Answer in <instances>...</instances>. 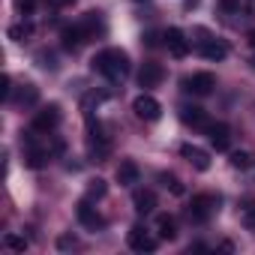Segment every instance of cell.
Listing matches in <instances>:
<instances>
[{
	"label": "cell",
	"mask_w": 255,
	"mask_h": 255,
	"mask_svg": "<svg viewBox=\"0 0 255 255\" xmlns=\"http://www.w3.org/2000/svg\"><path fill=\"white\" fill-rule=\"evenodd\" d=\"M249 63H252V66H255V57H252V60H249Z\"/></svg>",
	"instance_id": "836d02e7"
},
{
	"label": "cell",
	"mask_w": 255,
	"mask_h": 255,
	"mask_svg": "<svg viewBox=\"0 0 255 255\" xmlns=\"http://www.w3.org/2000/svg\"><path fill=\"white\" fill-rule=\"evenodd\" d=\"M57 123H60V105L51 102V105H45L42 111H36L30 129H33V132H51V129H57Z\"/></svg>",
	"instance_id": "5b68a950"
},
{
	"label": "cell",
	"mask_w": 255,
	"mask_h": 255,
	"mask_svg": "<svg viewBox=\"0 0 255 255\" xmlns=\"http://www.w3.org/2000/svg\"><path fill=\"white\" fill-rule=\"evenodd\" d=\"M159 183H162L165 189H171L174 195H183V183H180L174 174H159Z\"/></svg>",
	"instance_id": "d4e9b609"
},
{
	"label": "cell",
	"mask_w": 255,
	"mask_h": 255,
	"mask_svg": "<svg viewBox=\"0 0 255 255\" xmlns=\"http://www.w3.org/2000/svg\"><path fill=\"white\" fill-rule=\"evenodd\" d=\"M36 60H39V66H42V69H51V72L57 69V57H54L51 51H39V54H36Z\"/></svg>",
	"instance_id": "484cf974"
},
{
	"label": "cell",
	"mask_w": 255,
	"mask_h": 255,
	"mask_svg": "<svg viewBox=\"0 0 255 255\" xmlns=\"http://www.w3.org/2000/svg\"><path fill=\"white\" fill-rule=\"evenodd\" d=\"M180 156L189 159L198 171H207V168H210V156H207V150H201V147H195V144H180Z\"/></svg>",
	"instance_id": "5bb4252c"
},
{
	"label": "cell",
	"mask_w": 255,
	"mask_h": 255,
	"mask_svg": "<svg viewBox=\"0 0 255 255\" xmlns=\"http://www.w3.org/2000/svg\"><path fill=\"white\" fill-rule=\"evenodd\" d=\"M132 207H135V213L147 216V213L156 210V195H153L150 189H135V195H132Z\"/></svg>",
	"instance_id": "e0dca14e"
},
{
	"label": "cell",
	"mask_w": 255,
	"mask_h": 255,
	"mask_svg": "<svg viewBox=\"0 0 255 255\" xmlns=\"http://www.w3.org/2000/svg\"><path fill=\"white\" fill-rule=\"evenodd\" d=\"M162 39H165V48H168L174 57H186V54H189V39H186V33H183L180 27H168V30L162 33Z\"/></svg>",
	"instance_id": "ba28073f"
},
{
	"label": "cell",
	"mask_w": 255,
	"mask_h": 255,
	"mask_svg": "<svg viewBox=\"0 0 255 255\" xmlns=\"http://www.w3.org/2000/svg\"><path fill=\"white\" fill-rule=\"evenodd\" d=\"M15 9H18L21 15H30V12L36 9V0H15Z\"/></svg>",
	"instance_id": "f1b7e54d"
},
{
	"label": "cell",
	"mask_w": 255,
	"mask_h": 255,
	"mask_svg": "<svg viewBox=\"0 0 255 255\" xmlns=\"http://www.w3.org/2000/svg\"><path fill=\"white\" fill-rule=\"evenodd\" d=\"M126 240H129V249H135V252H153L156 249V237L147 228H141V225H132Z\"/></svg>",
	"instance_id": "52a82bcc"
},
{
	"label": "cell",
	"mask_w": 255,
	"mask_h": 255,
	"mask_svg": "<svg viewBox=\"0 0 255 255\" xmlns=\"http://www.w3.org/2000/svg\"><path fill=\"white\" fill-rule=\"evenodd\" d=\"M36 99H39V90L33 84H21L18 90H12V99L9 102H15L21 108H30V105H36Z\"/></svg>",
	"instance_id": "ac0fdd59"
},
{
	"label": "cell",
	"mask_w": 255,
	"mask_h": 255,
	"mask_svg": "<svg viewBox=\"0 0 255 255\" xmlns=\"http://www.w3.org/2000/svg\"><path fill=\"white\" fill-rule=\"evenodd\" d=\"M216 207H219V198L216 195H210V192H201V195H195L192 201H189V207H186V216L192 219V222H207L213 213H216Z\"/></svg>",
	"instance_id": "3957f363"
},
{
	"label": "cell",
	"mask_w": 255,
	"mask_h": 255,
	"mask_svg": "<svg viewBox=\"0 0 255 255\" xmlns=\"http://www.w3.org/2000/svg\"><path fill=\"white\" fill-rule=\"evenodd\" d=\"M219 12H225V15H234L237 9H240V0H219Z\"/></svg>",
	"instance_id": "4316f807"
},
{
	"label": "cell",
	"mask_w": 255,
	"mask_h": 255,
	"mask_svg": "<svg viewBox=\"0 0 255 255\" xmlns=\"http://www.w3.org/2000/svg\"><path fill=\"white\" fill-rule=\"evenodd\" d=\"M105 192H108V183H105L102 177H93V180L87 183V195H84V198L99 201V198H105Z\"/></svg>",
	"instance_id": "7402d4cb"
},
{
	"label": "cell",
	"mask_w": 255,
	"mask_h": 255,
	"mask_svg": "<svg viewBox=\"0 0 255 255\" xmlns=\"http://www.w3.org/2000/svg\"><path fill=\"white\" fill-rule=\"evenodd\" d=\"M3 243H6V249H15V252H24L27 249V240L21 234H12V231L3 234Z\"/></svg>",
	"instance_id": "cb8c5ba5"
},
{
	"label": "cell",
	"mask_w": 255,
	"mask_h": 255,
	"mask_svg": "<svg viewBox=\"0 0 255 255\" xmlns=\"http://www.w3.org/2000/svg\"><path fill=\"white\" fill-rule=\"evenodd\" d=\"M201 57H204V60H225V57H228L225 39H213V36L201 39Z\"/></svg>",
	"instance_id": "4fadbf2b"
},
{
	"label": "cell",
	"mask_w": 255,
	"mask_h": 255,
	"mask_svg": "<svg viewBox=\"0 0 255 255\" xmlns=\"http://www.w3.org/2000/svg\"><path fill=\"white\" fill-rule=\"evenodd\" d=\"M54 6H69V3H75V0H51Z\"/></svg>",
	"instance_id": "d6a6232c"
},
{
	"label": "cell",
	"mask_w": 255,
	"mask_h": 255,
	"mask_svg": "<svg viewBox=\"0 0 255 255\" xmlns=\"http://www.w3.org/2000/svg\"><path fill=\"white\" fill-rule=\"evenodd\" d=\"M90 69L105 75L108 81H123L126 75H129V54H126L123 48H105V51H99L90 60Z\"/></svg>",
	"instance_id": "6da1fadb"
},
{
	"label": "cell",
	"mask_w": 255,
	"mask_h": 255,
	"mask_svg": "<svg viewBox=\"0 0 255 255\" xmlns=\"http://www.w3.org/2000/svg\"><path fill=\"white\" fill-rule=\"evenodd\" d=\"M132 111H135V117H141V120H147V123H153V120H159V117H162V105H159L150 93L135 96Z\"/></svg>",
	"instance_id": "8992f818"
},
{
	"label": "cell",
	"mask_w": 255,
	"mask_h": 255,
	"mask_svg": "<svg viewBox=\"0 0 255 255\" xmlns=\"http://www.w3.org/2000/svg\"><path fill=\"white\" fill-rule=\"evenodd\" d=\"M207 138H210L213 150H228L231 147V129H228V123H210L207 126Z\"/></svg>",
	"instance_id": "9c48e42d"
},
{
	"label": "cell",
	"mask_w": 255,
	"mask_h": 255,
	"mask_svg": "<svg viewBox=\"0 0 255 255\" xmlns=\"http://www.w3.org/2000/svg\"><path fill=\"white\" fill-rule=\"evenodd\" d=\"M162 78H165V69H162V63H156V60H147V63L138 69V84H141V87H156Z\"/></svg>",
	"instance_id": "8fae6325"
},
{
	"label": "cell",
	"mask_w": 255,
	"mask_h": 255,
	"mask_svg": "<svg viewBox=\"0 0 255 255\" xmlns=\"http://www.w3.org/2000/svg\"><path fill=\"white\" fill-rule=\"evenodd\" d=\"M180 87H183L186 93H192V96H207V93H213V87H216V75H213V72H195V75H186V78L180 81Z\"/></svg>",
	"instance_id": "277c9868"
},
{
	"label": "cell",
	"mask_w": 255,
	"mask_h": 255,
	"mask_svg": "<svg viewBox=\"0 0 255 255\" xmlns=\"http://www.w3.org/2000/svg\"><path fill=\"white\" fill-rule=\"evenodd\" d=\"M138 3H144V0H138Z\"/></svg>",
	"instance_id": "e575fe53"
},
{
	"label": "cell",
	"mask_w": 255,
	"mask_h": 255,
	"mask_svg": "<svg viewBox=\"0 0 255 255\" xmlns=\"http://www.w3.org/2000/svg\"><path fill=\"white\" fill-rule=\"evenodd\" d=\"M141 42H144L147 48H156V45H159V36H156V33H147V36H144Z\"/></svg>",
	"instance_id": "f546056e"
},
{
	"label": "cell",
	"mask_w": 255,
	"mask_h": 255,
	"mask_svg": "<svg viewBox=\"0 0 255 255\" xmlns=\"http://www.w3.org/2000/svg\"><path fill=\"white\" fill-rule=\"evenodd\" d=\"M12 90H15V87H12V78H9V75H3V81H0V96L9 102V99H12Z\"/></svg>",
	"instance_id": "83f0119b"
},
{
	"label": "cell",
	"mask_w": 255,
	"mask_h": 255,
	"mask_svg": "<svg viewBox=\"0 0 255 255\" xmlns=\"http://www.w3.org/2000/svg\"><path fill=\"white\" fill-rule=\"evenodd\" d=\"M156 231H159L162 240H174V237H177V222H174V216H168V213L156 216Z\"/></svg>",
	"instance_id": "ffe728a7"
},
{
	"label": "cell",
	"mask_w": 255,
	"mask_h": 255,
	"mask_svg": "<svg viewBox=\"0 0 255 255\" xmlns=\"http://www.w3.org/2000/svg\"><path fill=\"white\" fill-rule=\"evenodd\" d=\"M6 33H9V39H15V42H24V39H27V36L33 33V27L21 21V24H12V27H9Z\"/></svg>",
	"instance_id": "603a6c76"
},
{
	"label": "cell",
	"mask_w": 255,
	"mask_h": 255,
	"mask_svg": "<svg viewBox=\"0 0 255 255\" xmlns=\"http://www.w3.org/2000/svg\"><path fill=\"white\" fill-rule=\"evenodd\" d=\"M180 120H183L186 126H192V129H207V126H210L207 111L198 108V105H183V108H180Z\"/></svg>",
	"instance_id": "7c38bea8"
},
{
	"label": "cell",
	"mask_w": 255,
	"mask_h": 255,
	"mask_svg": "<svg viewBox=\"0 0 255 255\" xmlns=\"http://www.w3.org/2000/svg\"><path fill=\"white\" fill-rule=\"evenodd\" d=\"M75 213H78V222H81V225H87V228H102V225H105V219L90 207V198H81Z\"/></svg>",
	"instance_id": "9a60e30c"
},
{
	"label": "cell",
	"mask_w": 255,
	"mask_h": 255,
	"mask_svg": "<svg viewBox=\"0 0 255 255\" xmlns=\"http://www.w3.org/2000/svg\"><path fill=\"white\" fill-rule=\"evenodd\" d=\"M228 162H231V168H237V171H249V168L255 165V153H252V150H234Z\"/></svg>",
	"instance_id": "44dd1931"
},
{
	"label": "cell",
	"mask_w": 255,
	"mask_h": 255,
	"mask_svg": "<svg viewBox=\"0 0 255 255\" xmlns=\"http://www.w3.org/2000/svg\"><path fill=\"white\" fill-rule=\"evenodd\" d=\"M246 42H249V45H252V48H255V27H252V30H249V33H246Z\"/></svg>",
	"instance_id": "1f68e13d"
},
{
	"label": "cell",
	"mask_w": 255,
	"mask_h": 255,
	"mask_svg": "<svg viewBox=\"0 0 255 255\" xmlns=\"http://www.w3.org/2000/svg\"><path fill=\"white\" fill-rule=\"evenodd\" d=\"M87 150H90V156L96 162H105L108 153H111V138L105 135L102 123L93 120V117H87Z\"/></svg>",
	"instance_id": "7a4b0ae2"
},
{
	"label": "cell",
	"mask_w": 255,
	"mask_h": 255,
	"mask_svg": "<svg viewBox=\"0 0 255 255\" xmlns=\"http://www.w3.org/2000/svg\"><path fill=\"white\" fill-rule=\"evenodd\" d=\"M57 246H60V249H69V246H75V240H72V237H60Z\"/></svg>",
	"instance_id": "4dcf8cb0"
},
{
	"label": "cell",
	"mask_w": 255,
	"mask_h": 255,
	"mask_svg": "<svg viewBox=\"0 0 255 255\" xmlns=\"http://www.w3.org/2000/svg\"><path fill=\"white\" fill-rule=\"evenodd\" d=\"M84 42H87V33H84L81 24H69V27L60 30V45H63L66 51H78Z\"/></svg>",
	"instance_id": "30bf717a"
},
{
	"label": "cell",
	"mask_w": 255,
	"mask_h": 255,
	"mask_svg": "<svg viewBox=\"0 0 255 255\" xmlns=\"http://www.w3.org/2000/svg\"><path fill=\"white\" fill-rule=\"evenodd\" d=\"M138 165L132 162V159H123L120 165H117V171H114V177H117V183L120 186H132V183H138Z\"/></svg>",
	"instance_id": "2e32d148"
},
{
	"label": "cell",
	"mask_w": 255,
	"mask_h": 255,
	"mask_svg": "<svg viewBox=\"0 0 255 255\" xmlns=\"http://www.w3.org/2000/svg\"><path fill=\"white\" fill-rule=\"evenodd\" d=\"M78 24L84 27L87 39H96V33H102V30H105V24H102V15H99V12H87Z\"/></svg>",
	"instance_id": "d6986e66"
}]
</instances>
